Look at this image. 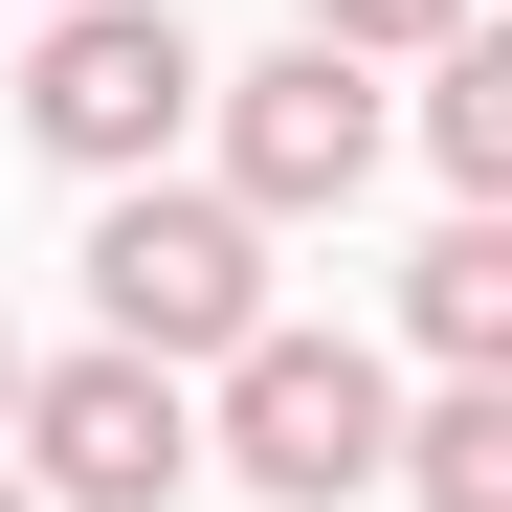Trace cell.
I'll use <instances>...</instances> for the list:
<instances>
[{
	"label": "cell",
	"mask_w": 512,
	"mask_h": 512,
	"mask_svg": "<svg viewBox=\"0 0 512 512\" xmlns=\"http://www.w3.org/2000/svg\"><path fill=\"white\" fill-rule=\"evenodd\" d=\"M423 156H446V201H512V45L490 23L423 45Z\"/></svg>",
	"instance_id": "ba28073f"
},
{
	"label": "cell",
	"mask_w": 512,
	"mask_h": 512,
	"mask_svg": "<svg viewBox=\"0 0 512 512\" xmlns=\"http://www.w3.org/2000/svg\"><path fill=\"white\" fill-rule=\"evenodd\" d=\"M401 334L446 379H512V201H446L423 223V268H401Z\"/></svg>",
	"instance_id": "8992f818"
},
{
	"label": "cell",
	"mask_w": 512,
	"mask_h": 512,
	"mask_svg": "<svg viewBox=\"0 0 512 512\" xmlns=\"http://www.w3.org/2000/svg\"><path fill=\"white\" fill-rule=\"evenodd\" d=\"M379 490H423V512H512V379H446V401H401Z\"/></svg>",
	"instance_id": "52a82bcc"
},
{
	"label": "cell",
	"mask_w": 512,
	"mask_h": 512,
	"mask_svg": "<svg viewBox=\"0 0 512 512\" xmlns=\"http://www.w3.org/2000/svg\"><path fill=\"white\" fill-rule=\"evenodd\" d=\"M201 134H223V201H245V223H334V201L379 179V134H401V112H379V67H357V45H312V23H290L268 67H201Z\"/></svg>",
	"instance_id": "277c9868"
},
{
	"label": "cell",
	"mask_w": 512,
	"mask_h": 512,
	"mask_svg": "<svg viewBox=\"0 0 512 512\" xmlns=\"http://www.w3.org/2000/svg\"><path fill=\"white\" fill-rule=\"evenodd\" d=\"M23 23H45V0H23Z\"/></svg>",
	"instance_id": "7c38bea8"
},
{
	"label": "cell",
	"mask_w": 512,
	"mask_h": 512,
	"mask_svg": "<svg viewBox=\"0 0 512 512\" xmlns=\"http://www.w3.org/2000/svg\"><path fill=\"white\" fill-rule=\"evenodd\" d=\"M379 446H401V379L357 357V334H290V312L245 334L223 401H201V468H223V490H268V512H357Z\"/></svg>",
	"instance_id": "7a4b0ae2"
},
{
	"label": "cell",
	"mask_w": 512,
	"mask_h": 512,
	"mask_svg": "<svg viewBox=\"0 0 512 512\" xmlns=\"http://www.w3.org/2000/svg\"><path fill=\"white\" fill-rule=\"evenodd\" d=\"M179 134H201V23H179V0H45V23H23V156L156 179Z\"/></svg>",
	"instance_id": "3957f363"
},
{
	"label": "cell",
	"mask_w": 512,
	"mask_h": 512,
	"mask_svg": "<svg viewBox=\"0 0 512 512\" xmlns=\"http://www.w3.org/2000/svg\"><path fill=\"white\" fill-rule=\"evenodd\" d=\"M0 446H23V490L45 512H179L201 490V401L156 379V357H23V401H0Z\"/></svg>",
	"instance_id": "5b68a950"
},
{
	"label": "cell",
	"mask_w": 512,
	"mask_h": 512,
	"mask_svg": "<svg viewBox=\"0 0 512 512\" xmlns=\"http://www.w3.org/2000/svg\"><path fill=\"white\" fill-rule=\"evenodd\" d=\"M290 23H312V45H357V67H379V45H446V23H490V0H290Z\"/></svg>",
	"instance_id": "9c48e42d"
},
{
	"label": "cell",
	"mask_w": 512,
	"mask_h": 512,
	"mask_svg": "<svg viewBox=\"0 0 512 512\" xmlns=\"http://www.w3.org/2000/svg\"><path fill=\"white\" fill-rule=\"evenodd\" d=\"M0 512H45V490H23V468H0Z\"/></svg>",
	"instance_id": "8fae6325"
},
{
	"label": "cell",
	"mask_w": 512,
	"mask_h": 512,
	"mask_svg": "<svg viewBox=\"0 0 512 512\" xmlns=\"http://www.w3.org/2000/svg\"><path fill=\"white\" fill-rule=\"evenodd\" d=\"M90 334L156 379H223L268 334V223L223 179H90Z\"/></svg>",
	"instance_id": "6da1fadb"
},
{
	"label": "cell",
	"mask_w": 512,
	"mask_h": 512,
	"mask_svg": "<svg viewBox=\"0 0 512 512\" xmlns=\"http://www.w3.org/2000/svg\"><path fill=\"white\" fill-rule=\"evenodd\" d=\"M0 401H23V334H0Z\"/></svg>",
	"instance_id": "30bf717a"
}]
</instances>
